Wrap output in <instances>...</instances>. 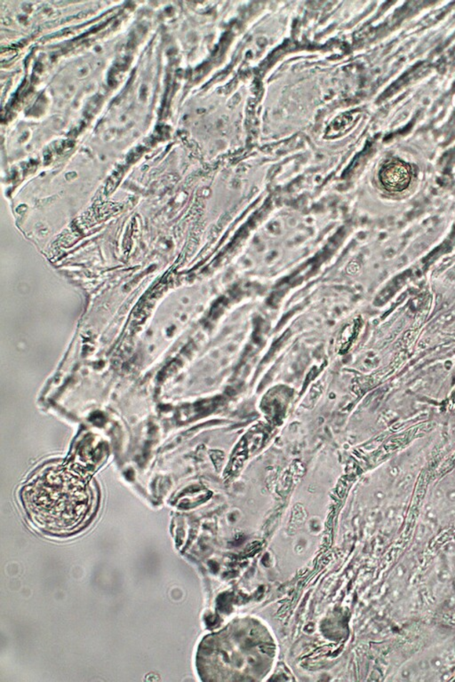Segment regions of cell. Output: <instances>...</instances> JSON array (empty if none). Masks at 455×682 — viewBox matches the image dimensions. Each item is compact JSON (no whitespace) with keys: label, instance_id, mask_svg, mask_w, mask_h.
I'll return each mask as SVG.
<instances>
[{"label":"cell","instance_id":"cell-1","mask_svg":"<svg viewBox=\"0 0 455 682\" xmlns=\"http://www.w3.org/2000/svg\"><path fill=\"white\" fill-rule=\"evenodd\" d=\"M29 513L49 531L63 532L78 528L93 507V493L85 479L64 467H49L24 492Z\"/></svg>","mask_w":455,"mask_h":682},{"label":"cell","instance_id":"cell-2","mask_svg":"<svg viewBox=\"0 0 455 682\" xmlns=\"http://www.w3.org/2000/svg\"><path fill=\"white\" fill-rule=\"evenodd\" d=\"M380 179L386 190L399 192L409 187L411 173L409 168L404 163L391 161L381 168Z\"/></svg>","mask_w":455,"mask_h":682}]
</instances>
